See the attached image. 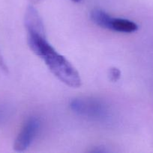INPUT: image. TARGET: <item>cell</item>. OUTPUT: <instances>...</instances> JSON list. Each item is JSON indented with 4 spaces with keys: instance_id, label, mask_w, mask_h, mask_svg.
<instances>
[{
    "instance_id": "1",
    "label": "cell",
    "mask_w": 153,
    "mask_h": 153,
    "mask_svg": "<svg viewBox=\"0 0 153 153\" xmlns=\"http://www.w3.org/2000/svg\"><path fill=\"white\" fill-rule=\"evenodd\" d=\"M35 55L44 61L51 73L63 83L71 88L80 86L81 79L77 70L63 55L58 53L49 42L40 45Z\"/></svg>"
},
{
    "instance_id": "2",
    "label": "cell",
    "mask_w": 153,
    "mask_h": 153,
    "mask_svg": "<svg viewBox=\"0 0 153 153\" xmlns=\"http://www.w3.org/2000/svg\"><path fill=\"white\" fill-rule=\"evenodd\" d=\"M71 110L80 116L92 120H103L107 118L108 109L103 102L91 97H80L70 103Z\"/></svg>"
},
{
    "instance_id": "3",
    "label": "cell",
    "mask_w": 153,
    "mask_h": 153,
    "mask_svg": "<svg viewBox=\"0 0 153 153\" xmlns=\"http://www.w3.org/2000/svg\"><path fill=\"white\" fill-rule=\"evenodd\" d=\"M40 128V121L35 117H31L24 123L14 144V149L16 152L26 150L35 138Z\"/></svg>"
},
{
    "instance_id": "4",
    "label": "cell",
    "mask_w": 153,
    "mask_h": 153,
    "mask_svg": "<svg viewBox=\"0 0 153 153\" xmlns=\"http://www.w3.org/2000/svg\"><path fill=\"white\" fill-rule=\"evenodd\" d=\"M25 26L28 34H45L44 25L38 12L33 6H28L25 14Z\"/></svg>"
},
{
    "instance_id": "5",
    "label": "cell",
    "mask_w": 153,
    "mask_h": 153,
    "mask_svg": "<svg viewBox=\"0 0 153 153\" xmlns=\"http://www.w3.org/2000/svg\"><path fill=\"white\" fill-rule=\"evenodd\" d=\"M138 26L135 22L123 18L112 17L109 29L122 33H132L137 30Z\"/></svg>"
},
{
    "instance_id": "6",
    "label": "cell",
    "mask_w": 153,
    "mask_h": 153,
    "mask_svg": "<svg viewBox=\"0 0 153 153\" xmlns=\"http://www.w3.org/2000/svg\"><path fill=\"white\" fill-rule=\"evenodd\" d=\"M91 19L94 23L103 28L109 29L112 16L100 9H94L91 12Z\"/></svg>"
},
{
    "instance_id": "7",
    "label": "cell",
    "mask_w": 153,
    "mask_h": 153,
    "mask_svg": "<svg viewBox=\"0 0 153 153\" xmlns=\"http://www.w3.org/2000/svg\"><path fill=\"white\" fill-rule=\"evenodd\" d=\"M10 109L6 106L0 105V123L6 120L10 115Z\"/></svg>"
},
{
    "instance_id": "8",
    "label": "cell",
    "mask_w": 153,
    "mask_h": 153,
    "mask_svg": "<svg viewBox=\"0 0 153 153\" xmlns=\"http://www.w3.org/2000/svg\"><path fill=\"white\" fill-rule=\"evenodd\" d=\"M120 76H121V73L118 69L116 68V67H112L110 69L109 73L110 79L112 82H117L119 79Z\"/></svg>"
},
{
    "instance_id": "9",
    "label": "cell",
    "mask_w": 153,
    "mask_h": 153,
    "mask_svg": "<svg viewBox=\"0 0 153 153\" xmlns=\"http://www.w3.org/2000/svg\"><path fill=\"white\" fill-rule=\"evenodd\" d=\"M0 65H1L2 68V69H4V70H7V69H6V67H5V64H4V62H3L2 58L1 57V55H0Z\"/></svg>"
},
{
    "instance_id": "10",
    "label": "cell",
    "mask_w": 153,
    "mask_h": 153,
    "mask_svg": "<svg viewBox=\"0 0 153 153\" xmlns=\"http://www.w3.org/2000/svg\"><path fill=\"white\" fill-rule=\"evenodd\" d=\"M71 1H74V2H79V1H80L81 0H71Z\"/></svg>"
},
{
    "instance_id": "11",
    "label": "cell",
    "mask_w": 153,
    "mask_h": 153,
    "mask_svg": "<svg viewBox=\"0 0 153 153\" xmlns=\"http://www.w3.org/2000/svg\"><path fill=\"white\" fill-rule=\"evenodd\" d=\"M32 1H34V2H38V1H39L40 0H32Z\"/></svg>"
}]
</instances>
